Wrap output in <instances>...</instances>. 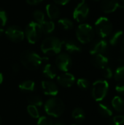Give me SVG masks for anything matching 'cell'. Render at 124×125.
<instances>
[{
	"mask_svg": "<svg viewBox=\"0 0 124 125\" xmlns=\"http://www.w3.org/2000/svg\"><path fill=\"white\" fill-rule=\"evenodd\" d=\"M43 58H42L37 53L27 50L23 51L20 55V62L23 66L29 70H37L42 63Z\"/></svg>",
	"mask_w": 124,
	"mask_h": 125,
	"instance_id": "1",
	"label": "cell"
},
{
	"mask_svg": "<svg viewBox=\"0 0 124 125\" xmlns=\"http://www.w3.org/2000/svg\"><path fill=\"white\" fill-rule=\"evenodd\" d=\"M63 41L56 37H48L45 38L41 44V50L45 54L54 55L61 52Z\"/></svg>",
	"mask_w": 124,
	"mask_h": 125,
	"instance_id": "2",
	"label": "cell"
},
{
	"mask_svg": "<svg viewBox=\"0 0 124 125\" xmlns=\"http://www.w3.org/2000/svg\"><path fill=\"white\" fill-rule=\"evenodd\" d=\"M45 111L48 115L57 118L64 114L65 111V105L59 98H50L45 103Z\"/></svg>",
	"mask_w": 124,
	"mask_h": 125,
	"instance_id": "3",
	"label": "cell"
},
{
	"mask_svg": "<svg viewBox=\"0 0 124 125\" xmlns=\"http://www.w3.org/2000/svg\"><path fill=\"white\" fill-rule=\"evenodd\" d=\"M76 37L80 42L83 44L88 43L94 37V30L88 23L80 24L76 29Z\"/></svg>",
	"mask_w": 124,
	"mask_h": 125,
	"instance_id": "4",
	"label": "cell"
},
{
	"mask_svg": "<svg viewBox=\"0 0 124 125\" xmlns=\"http://www.w3.org/2000/svg\"><path fill=\"white\" fill-rule=\"evenodd\" d=\"M113 23L106 17H100L95 22V29L96 33L102 38H105L111 34L113 31Z\"/></svg>",
	"mask_w": 124,
	"mask_h": 125,
	"instance_id": "5",
	"label": "cell"
},
{
	"mask_svg": "<svg viewBox=\"0 0 124 125\" xmlns=\"http://www.w3.org/2000/svg\"><path fill=\"white\" fill-rule=\"evenodd\" d=\"M109 89V84L105 80H99L93 83L92 86V97L97 101H102L107 95Z\"/></svg>",
	"mask_w": 124,
	"mask_h": 125,
	"instance_id": "6",
	"label": "cell"
},
{
	"mask_svg": "<svg viewBox=\"0 0 124 125\" xmlns=\"http://www.w3.org/2000/svg\"><path fill=\"white\" fill-rule=\"evenodd\" d=\"M42 32L40 25L34 21L30 22L25 29V35L28 42L31 44H34L39 40L42 35Z\"/></svg>",
	"mask_w": 124,
	"mask_h": 125,
	"instance_id": "7",
	"label": "cell"
},
{
	"mask_svg": "<svg viewBox=\"0 0 124 125\" xmlns=\"http://www.w3.org/2000/svg\"><path fill=\"white\" fill-rule=\"evenodd\" d=\"M89 14V7L86 0H82L73 11V18L77 22L84 21Z\"/></svg>",
	"mask_w": 124,
	"mask_h": 125,
	"instance_id": "8",
	"label": "cell"
},
{
	"mask_svg": "<svg viewBox=\"0 0 124 125\" xmlns=\"http://www.w3.org/2000/svg\"><path fill=\"white\" fill-rule=\"evenodd\" d=\"M5 34L10 40L14 42H20L24 39L23 31L17 26H9L5 31Z\"/></svg>",
	"mask_w": 124,
	"mask_h": 125,
	"instance_id": "9",
	"label": "cell"
},
{
	"mask_svg": "<svg viewBox=\"0 0 124 125\" xmlns=\"http://www.w3.org/2000/svg\"><path fill=\"white\" fill-rule=\"evenodd\" d=\"M56 65L60 70L67 73L72 66V59L67 53H60L56 59Z\"/></svg>",
	"mask_w": 124,
	"mask_h": 125,
	"instance_id": "10",
	"label": "cell"
},
{
	"mask_svg": "<svg viewBox=\"0 0 124 125\" xmlns=\"http://www.w3.org/2000/svg\"><path fill=\"white\" fill-rule=\"evenodd\" d=\"M101 8L105 13H112L118 8L124 10V4H121L118 0H102L101 2Z\"/></svg>",
	"mask_w": 124,
	"mask_h": 125,
	"instance_id": "11",
	"label": "cell"
},
{
	"mask_svg": "<svg viewBox=\"0 0 124 125\" xmlns=\"http://www.w3.org/2000/svg\"><path fill=\"white\" fill-rule=\"evenodd\" d=\"M107 48V42L105 40H99L94 42L90 48V53L93 56L102 54Z\"/></svg>",
	"mask_w": 124,
	"mask_h": 125,
	"instance_id": "12",
	"label": "cell"
},
{
	"mask_svg": "<svg viewBox=\"0 0 124 125\" xmlns=\"http://www.w3.org/2000/svg\"><path fill=\"white\" fill-rule=\"evenodd\" d=\"M57 81L63 87H71L75 81V76L69 73H64L57 77Z\"/></svg>",
	"mask_w": 124,
	"mask_h": 125,
	"instance_id": "13",
	"label": "cell"
},
{
	"mask_svg": "<svg viewBox=\"0 0 124 125\" xmlns=\"http://www.w3.org/2000/svg\"><path fill=\"white\" fill-rule=\"evenodd\" d=\"M42 88L45 94L50 96H56L58 93V89L55 83L50 81H43L42 82Z\"/></svg>",
	"mask_w": 124,
	"mask_h": 125,
	"instance_id": "14",
	"label": "cell"
},
{
	"mask_svg": "<svg viewBox=\"0 0 124 125\" xmlns=\"http://www.w3.org/2000/svg\"><path fill=\"white\" fill-rule=\"evenodd\" d=\"M91 63L95 67L102 70L107 67L108 64V59L103 54H96L93 56Z\"/></svg>",
	"mask_w": 124,
	"mask_h": 125,
	"instance_id": "15",
	"label": "cell"
},
{
	"mask_svg": "<svg viewBox=\"0 0 124 125\" xmlns=\"http://www.w3.org/2000/svg\"><path fill=\"white\" fill-rule=\"evenodd\" d=\"M65 50L69 53H80L81 51V47L80 45L73 40H66L63 41V45Z\"/></svg>",
	"mask_w": 124,
	"mask_h": 125,
	"instance_id": "16",
	"label": "cell"
},
{
	"mask_svg": "<svg viewBox=\"0 0 124 125\" xmlns=\"http://www.w3.org/2000/svg\"><path fill=\"white\" fill-rule=\"evenodd\" d=\"M45 10H46V13H47L48 18L51 20H56L60 15L59 8L53 4H47Z\"/></svg>",
	"mask_w": 124,
	"mask_h": 125,
	"instance_id": "17",
	"label": "cell"
},
{
	"mask_svg": "<svg viewBox=\"0 0 124 125\" xmlns=\"http://www.w3.org/2000/svg\"><path fill=\"white\" fill-rule=\"evenodd\" d=\"M42 73L45 77L50 79H53L57 75V70L56 67L51 64H47L43 68Z\"/></svg>",
	"mask_w": 124,
	"mask_h": 125,
	"instance_id": "18",
	"label": "cell"
},
{
	"mask_svg": "<svg viewBox=\"0 0 124 125\" xmlns=\"http://www.w3.org/2000/svg\"><path fill=\"white\" fill-rule=\"evenodd\" d=\"M112 106L113 108L118 112H124V100L120 96L115 97L112 100Z\"/></svg>",
	"mask_w": 124,
	"mask_h": 125,
	"instance_id": "19",
	"label": "cell"
},
{
	"mask_svg": "<svg viewBox=\"0 0 124 125\" xmlns=\"http://www.w3.org/2000/svg\"><path fill=\"white\" fill-rule=\"evenodd\" d=\"M42 29V31L45 34H50L53 32L55 29V24L52 21H44L42 23L39 24Z\"/></svg>",
	"mask_w": 124,
	"mask_h": 125,
	"instance_id": "20",
	"label": "cell"
},
{
	"mask_svg": "<svg viewBox=\"0 0 124 125\" xmlns=\"http://www.w3.org/2000/svg\"><path fill=\"white\" fill-rule=\"evenodd\" d=\"M72 116L75 121H77L78 122H82L85 119L86 115H85L84 111L82 108H76L73 110L72 114Z\"/></svg>",
	"mask_w": 124,
	"mask_h": 125,
	"instance_id": "21",
	"label": "cell"
},
{
	"mask_svg": "<svg viewBox=\"0 0 124 125\" xmlns=\"http://www.w3.org/2000/svg\"><path fill=\"white\" fill-rule=\"evenodd\" d=\"M19 88L24 92H33L35 89V83L33 81H25L20 83Z\"/></svg>",
	"mask_w": 124,
	"mask_h": 125,
	"instance_id": "22",
	"label": "cell"
},
{
	"mask_svg": "<svg viewBox=\"0 0 124 125\" xmlns=\"http://www.w3.org/2000/svg\"><path fill=\"white\" fill-rule=\"evenodd\" d=\"M58 24L61 29H63L64 30L72 29L73 28V26H74L73 22L71 20H69V18H60L58 21Z\"/></svg>",
	"mask_w": 124,
	"mask_h": 125,
	"instance_id": "23",
	"label": "cell"
},
{
	"mask_svg": "<svg viewBox=\"0 0 124 125\" xmlns=\"http://www.w3.org/2000/svg\"><path fill=\"white\" fill-rule=\"evenodd\" d=\"M98 111L101 116H102L103 117H105V118H109L113 115V112H112L111 109L104 104H101V103L99 104Z\"/></svg>",
	"mask_w": 124,
	"mask_h": 125,
	"instance_id": "24",
	"label": "cell"
},
{
	"mask_svg": "<svg viewBox=\"0 0 124 125\" xmlns=\"http://www.w3.org/2000/svg\"><path fill=\"white\" fill-rule=\"evenodd\" d=\"M124 36V32L123 31H117L115 33H113V34L111 36L110 39V44L111 45H118L122 40V37Z\"/></svg>",
	"mask_w": 124,
	"mask_h": 125,
	"instance_id": "25",
	"label": "cell"
},
{
	"mask_svg": "<svg viewBox=\"0 0 124 125\" xmlns=\"http://www.w3.org/2000/svg\"><path fill=\"white\" fill-rule=\"evenodd\" d=\"M27 100L29 102V103L31 105H34V106H41L42 105V98L37 94H31L30 95L28 98Z\"/></svg>",
	"mask_w": 124,
	"mask_h": 125,
	"instance_id": "26",
	"label": "cell"
},
{
	"mask_svg": "<svg viewBox=\"0 0 124 125\" xmlns=\"http://www.w3.org/2000/svg\"><path fill=\"white\" fill-rule=\"evenodd\" d=\"M115 79L117 81H124V65L118 67L115 73Z\"/></svg>",
	"mask_w": 124,
	"mask_h": 125,
	"instance_id": "27",
	"label": "cell"
},
{
	"mask_svg": "<svg viewBox=\"0 0 124 125\" xmlns=\"http://www.w3.org/2000/svg\"><path fill=\"white\" fill-rule=\"evenodd\" d=\"M27 111H28L29 114L31 117H33L34 119L39 118V112L38 109L36 108V106L31 105H28V107H27Z\"/></svg>",
	"mask_w": 124,
	"mask_h": 125,
	"instance_id": "28",
	"label": "cell"
},
{
	"mask_svg": "<svg viewBox=\"0 0 124 125\" xmlns=\"http://www.w3.org/2000/svg\"><path fill=\"white\" fill-rule=\"evenodd\" d=\"M124 124V116L118 115L113 117L109 122L108 125H122Z\"/></svg>",
	"mask_w": 124,
	"mask_h": 125,
	"instance_id": "29",
	"label": "cell"
},
{
	"mask_svg": "<svg viewBox=\"0 0 124 125\" xmlns=\"http://www.w3.org/2000/svg\"><path fill=\"white\" fill-rule=\"evenodd\" d=\"M33 17L37 23L39 24L42 23L45 21V15L40 10H35L33 13Z\"/></svg>",
	"mask_w": 124,
	"mask_h": 125,
	"instance_id": "30",
	"label": "cell"
},
{
	"mask_svg": "<svg viewBox=\"0 0 124 125\" xmlns=\"http://www.w3.org/2000/svg\"><path fill=\"white\" fill-rule=\"evenodd\" d=\"M77 85L81 89H87L89 87V81L86 78H79L77 81Z\"/></svg>",
	"mask_w": 124,
	"mask_h": 125,
	"instance_id": "31",
	"label": "cell"
},
{
	"mask_svg": "<svg viewBox=\"0 0 124 125\" xmlns=\"http://www.w3.org/2000/svg\"><path fill=\"white\" fill-rule=\"evenodd\" d=\"M53 122L51 119L47 116H42L39 118L37 122V125H53Z\"/></svg>",
	"mask_w": 124,
	"mask_h": 125,
	"instance_id": "32",
	"label": "cell"
},
{
	"mask_svg": "<svg viewBox=\"0 0 124 125\" xmlns=\"http://www.w3.org/2000/svg\"><path fill=\"white\" fill-rule=\"evenodd\" d=\"M7 22V12L0 8V26H4Z\"/></svg>",
	"mask_w": 124,
	"mask_h": 125,
	"instance_id": "33",
	"label": "cell"
},
{
	"mask_svg": "<svg viewBox=\"0 0 124 125\" xmlns=\"http://www.w3.org/2000/svg\"><path fill=\"white\" fill-rule=\"evenodd\" d=\"M102 75L106 79H110L113 77V72L110 67H105L102 69Z\"/></svg>",
	"mask_w": 124,
	"mask_h": 125,
	"instance_id": "34",
	"label": "cell"
},
{
	"mask_svg": "<svg viewBox=\"0 0 124 125\" xmlns=\"http://www.w3.org/2000/svg\"><path fill=\"white\" fill-rule=\"evenodd\" d=\"M115 90L121 97L124 100V84H118L115 86Z\"/></svg>",
	"mask_w": 124,
	"mask_h": 125,
	"instance_id": "35",
	"label": "cell"
},
{
	"mask_svg": "<svg viewBox=\"0 0 124 125\" xmlns=\"http://www.w3.org/2000/svg\"><path fill=\"white\" fill-rule=\"evenodd\" d=\"M53 1L56 4L59 5H65L70 1V0H53Z\"/></svg>",
	"mask_w": 124,
	"mask_h": 125,
	"instance_id": "36",
	"label": "cell"
},
{
	"mask_svg": "<svg viewBox=\"0 0 124 125\" xmlns=\"http://www.w3.org/2000/svg\"><path fill=\"white\" fill-rule=\"evenodd\" d=\"M12 70L14 72V73H17L20 70V66L18 64H14L12 66Z\"/></svg>",
	"mask_w": 124,
	"mask_h": 125,
	"instance_id": "37",
	"label": "cell"
},
{
	"mask_svg": "<svg viewBox=\"0 0 124 125\" xmlns=\"http://www.w3.org/2000/svg\"><path fill=\"white\" fill-rule=\"evenodd\" d=\"M42 0H26V1L31 5H34L37 4H39V2H41Z\"/></svg>",
	"mask_w": 124,
	"mask_h": 125,
	"instance_id": "38",
	"label": "cell"
},
{
	"mask_svg": "<svg viewBox=\"0 0 124 125\" xmlns=\"http://www.w3.org/2000/svg\"><path fill=\"white\" fill-rule=\"evenodd\" d=\"M121 52L124 54V38L123 39V40L121 41Z\"/></svg>",
	"mask_w": 124,
	"mask_h": 125,
	"instance_id": "39",
	"label": "cell"
},
{
	"mask_svg": "<svg viewBox=\"0 0 124 125\" xmlns=\"http://www.w3.org/2000/svg\"><path fill=\"white\" fill-rule=\"evenodd\" d=\"M3 79H4V78H3V75L0 73V84L3 82Z\"/></svg>",
	"mask_w": 124,
	"mask_h": 125,
	"instance_id": "40",
	"label": "cell"
},
{
	"mask_svg": "<svg viewBox=\"0 0 124 125\" xmlns=\"http://www.w3.org/2000/svg\"><path fill=\"white\" fill-rule=\"evenodd\" d=\"M4 29H1V28H0V37H1V36H2V34H4Z\"/></svg>",
	"mask_w": 124,
	"mask_h": 125,
	"instance_id": "41",
	"label": "cell"
},
{
	"mask_svg": "<svg viewBox=\"0 0 124 125\" xmlns=\"http://www.w3.org/2000/svg\"><path fill=\"white\" fill-rule=\"evenodd\" d=\"M53 125H64L63 123H61V122H56V123H55V124H53Z\"/></svg>",
	"mask_w": 124,
	"mask_h": 125,
	"instance_id": "42",
	"label": "cell"
},
{
	"mask_svg": "<svg viewBox=\"0 0 124 125\" xmlns=\"http://www.w3.org/2000/svg\"><path fill=\"white\" fill-rule=\"evenodd\" d=\"M2 124V119H1V117L0 116V125H1Z\"/></svg>",
	"mask_w": 124,
	"mask_h": 125,
	"instance_id": "43",
	"label": "cell"
},
{
	"mask_svg": "<svg viewBox=\"0 0 124 125\" xmlns=\"http://www.w3.org/2000/svg\"><path fill=\"white\" fill-rule=\"evenodd\" d=\"M121 2L123 3V4H124V0H121Z\"/></svg>",
	"mask_w": 124,
	"mask_h": 125,
	"instance_id": "44",
	"label": "cell"
},
{
	"mask_svg": "<svg viewBox=\"0 0 124 125\" xmlns=\"http://www.w3.org/2000/svg\"><path fill=\"white\" fill-rule=\"evenodd\" d=\"M94 1H99V0H94Z\"/></svg>",
	"mask_w": 124,
	"mask_h": 125,
	"instance_id": "45",
	"label": "cell"
},
{
	"mask_svg": "<svg viewBox=\"0 0 124 125\" xmlns=\"http://www.w3.org/2000/svg\"></svg>",
	"mask_w": 124,
	"mask_h": 125,
	"instance_id": "46",
	"label": "cell"
},
{
	"mask_svg": "<svg viewBox=\"0 0 124 125\" xmlns=\"http://www.w3.org/2000/svg\"></svg>",
	"mask_w": 124,
	"mask_h": 125,
	"instance_id": "47",
	"label": "cell"
}]
</instances>
